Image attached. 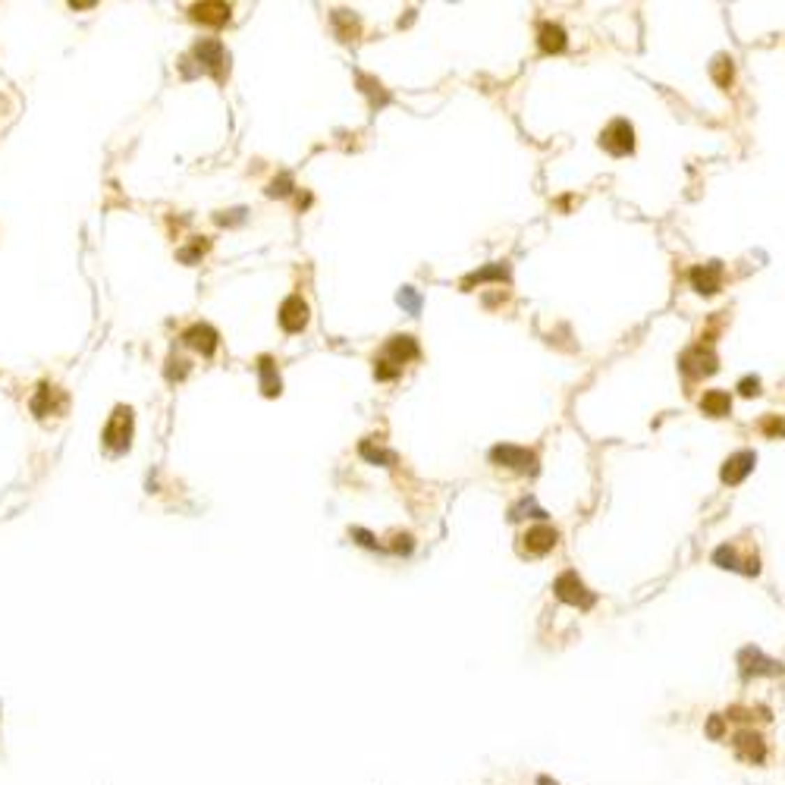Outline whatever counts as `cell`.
I'll return each instance as SVG.
<instances>
[{
	"label": "cell",
	"instance_id": "6da1fadb",
	"mask_svg": "<svg viewBox=\"0 0 785 785\" xmlns=\"http://www.w3.org/2000/svg\"><path fill=\"white\" fill-rule=\"evenodd\" d=\"M129 440H132V412L126 406H116V412L110 415L107 427H104V443H107V450L123 452Z\"/></svg>",
	"mask_w": 785,
	"mask_h": 785
},
{
	"label": "cell",
	"instance_id": "7a4b0ae2",
	"mask_svg": "<svg viewBox=\"0 0 785 785\" xmlns=\"http://www.w3.org/2000/svg\"><path fill=\"white\" fill-rule=\"evenodd\" d=\"M603 148H607L613 158H625V154H632L634 148V129L628 120H613L607 126V132H603Z\"/></svg>",
	"mask_w": 785,
	"mask_h": 785
},
{
	"label": "cell",
	"instance_id": "3957f363",
	"mask_svg": "<svg viewBox=\"0 0 785 785\" xmlns=\"http://www.w3.org/2000/svg\"><path fill=\"white\" fill-rule=\"evenodd\" d=\"M682 371L688 374V377H703V374H713L716 371L713 349H707L703 342H697L694 349H688V352L682 355Z\"/></svg>",
	"mask_w": 785,
	"mask_h": 785
},
{
	"label": "cell",
	"instance_id": "277c9868",
	"mask_svg": "<svg viewBox=\"0 0 785 785\" xmlns=\"http://www.w3.org/2000/svg\"><path fill=\"white\" fill-rule=\"evenodd\" d=\"M556 597L565 603H575V607H584V609L594 603V597L588 594V588L581 584V578L575 572H565V575L556 578Z\"/></svg>",
	"mask_w": 785,
	"mask_h": 785
},
{
	"label": "cell",
	"instance_id": "5b68a950",
	"mask_svg": "<svg viewBox=\"0 0 785 785\" xmlns=\"http://www.w3.org/2000/svg\"><path fill=\"white\" fill-rule=\"evenodd\" d=\"M490 459L496 465H506V468L515 471H534V452L521 450V446H494Z\"/></svg>",
	"mask_w": 785,
	"mask_h": 785
},
{
	"label": "cell",
	"instance_id": "8992f818",
	"mask_svg": "<svg viewBox=\"0 0 785 785\" xmlns=\"http://www.w3.org/2000/svg\"><path fill=\"white\" fill-rule=\"evenodd\" d=\"M556 528H550V525H534V528H528L525 531V550L528 553H534V556H544V553H550L553 547H556Z\"/></svg>",
	"mask_w": 785,
	"mask_h": 785
},
{
	"label": "cell",
	"instance_id": "52a82bcc",
	"mask_svg": "<svg viewBox=\"0 0 785 785\" xmlns=\"http://www.w3.org/2000/svg\"><path fill=\"white\" fill-rule=\"evenodd\" d=\"M280 323H283V330H289V333H298V330L308 323V305L302 302V296L286 298L283 308H280Z\"/></svg>",
	"mask_w": 785,
	"mask_h": 785
},
{
	"label": "cell",
	"instance_id": "ba28073f",
	"mask_svg": "<svg viewBox=\"0 0 785 785\" xmlns=\"http://www.w3.org/2000/svg\"><path fill=\"white\" fill-rule=\"evenodd\" d=\"M754 462H757V456H754L751 450H741V452H735V456H729L726 465H722V481H726V484L745 481V478L751 475Z\"/></svg>",
	"mask_w": 785,
	"mask_h": 785
},
{
	"label": "cell",
	"instance_id": "9c48e42d",
	"mask_svg": "<svg viewBox=\"0 0 785 785\" xmlns=\"http://www.w3.org/2000/svg\"><path fill=\"white\" fill-rule=\"evenodd\" d=\"M732 745H735V754H738L741 760H747V763H763L766 747H763V738H760L757 732H738Z\"/></svg>",
	"mask_w": 785,
	"mask_h": 785
},
{
	"label": "cell",
	"instance_id": "30bf717a",
	"mask_svg": "<svg viewBox=\"0 0 785 785\" xmlns=\"http://www.w3.org/2000/svg\"><path fill=\"white\" fill-rule=\"evenodd\" d=\"M691 286L703 296H713L716 289L722 286V267L719 264H697L691 270Z\"/></svg>",
	"mask_w": 785,
	"mask_h": 785
},
{
	"label": "cell",
	"instance_id": "8fae6325",
	"mask_svg": "<svg viewBox=\"0 0 785 785\" xmlns=\"http://www.w3.org/2000/svg\"><path fill=\"white\" fill-rule=\"evenodd\" d=\"M63 406H66L63 392L54 390V386H47V383L38 386V396L32 399V412L41 415V418H45V415H60V412H63Z\"/></svg>",
	"mask_w": 785,
	"mask_h": 785
},
{
	"label": "cell",
	"instance_id": "7c38bea8",
	"mask_svg": "<svg viewBox=\"0 0 785 785\" xmlns=\"http://www.w3.org/2000/svg\"><path fill=\"white\" fill-rule=\"evenodd\" d=\"M418 358V342L412 336H392L390 346H386V361L392 365H402V361Z\"/></svg>",
	"mask_w": 785,
	"mask_h": 785
},
{
	"label": "cell",
	"instance_id": "4fadbf2b",
	"mask_svg": "<svg viewBox=\"0 0 785 785\" xmlns=\"http://www.w3.org/2000/svg\"><path fill=\"white\" fill-rule=\"evenodd\" d=\"M183 340L189 342L192 349H198L201 355H211V352L217 349V333L208 327V323H195V327H189Z\"/></svg>",
	"mask_w": 785,
	"mask_h": 785
},
{
	"label": "cell",
	"instance_id": "5bb4252c",
	"mask_svg": "<svg viewBox=\"0 0 785 785\" xmlns=\"http://www.w3.org/2000/svg\"><path fill=\"white\" fill-rule=\"evenodd\" d=\"M195 57L204 63V70H211L214 76H220L223 73V63H227V57H223V47L220 41H201V45L195 47Z\"/></svg>",
	"mask_w": 785,
	"mask_h": 785
},
{
	"label": "cell",
	"instance_id": "9a60e30c",
	"mask_svg": "<svg viewBox=\"0 0 785 785\" xmlns=\"http://www.w3.org/2000/svg\"><path fill=\"white\" fill-rule=\"evenodd\" d=\"M741 672L745 676H760V672H776L779 663H772V660H766L760 650H754V647H747V650H741Z\"/></svg>",
	"mask_w": 785,
	"mask_h": 785
},
{
	"label": "cell",
	"instance_id": "2e32d148",
	"mask_svg": "<svg viewBox=\"0 0 785 785\" xmlns=\"http://www.w3.org/2000/svg\"><path fill=\"white\" fill-rule=\"evenodd\" d=\"M729 409H732V399H729V392H722V390H707V392L701 396V412H703V415L722 418V415H729Z\"/></svg>",
	"mask_w": 785,
	"mask_h": 785
},
{
	"label": "cell",
	"instance_id": "e0dca14e",
	"mask_svg": "<svg viewBox=\"0 0 785 785\" xmlns=\"http://www.w3.org/2000/svg\"><path fill=\"white\" fill-rule=\"evenodd\" d=\"M192 16L211 22V26H220L229 20V3H198V7H192Z\"/></svg>",
	"mask_w": 785,
	"mask_h": 785
},
{
	"label": "cell",
	"instance_id": "ac0fdd59",
	"mask_svg": "<svg viewBox=\"0 0 785 785\" xmlns=\"http://www.w3.org/2000/svg\"><path fill=\"white\" fill-rule=\"evenodd\" d=\"M540 47L547 54H559L565 47V32L559 26H553V22H544L540 26Z\"/></svg>",
	"mask_w": 785,
	"mask_h": 785
},
{
	"label": "cell",
	"instance_id": "d6986e66",
	"mask_svg": "<svg viewBox=\"0 0 785 785\" xmlns=\"http://www.w3.org/2000/svg\"><path fill=\"white\" fill-rule=\"evenodd\" d=\"M487 280H509V267L506 264H490V267H484V270H478V273H471L468 280H465V286H475V283H487Z\"/></svg>",
	"mask_w": 785,
	"mask_h": 785
},
{
	"label": "cell",
	"instance_id": "ffe728a7",
	"mask_svg": "<svg viewBox=\"0 0 785 785\" xmlns=\"http://www.w3.org/2000/svg\"><path fill=\"white\" fill-rule=\"evenodd\" d=\"M261 390H264V396H277L280 392V377L273 374L270 358H261Z\"/></svg>",
	"mask_w": 785,
	"mask_h": 785
},
{
	"label": "cell",
	"instance_id": "44dd1931",
	"mask_svg": "<svg viewBox=\"0 0 785 785\" xmlns=\"http://www.w3.org/2000/svg\"><path fill=\"white\" fill-rule=\"evenodd\" d=\"M710 76H713L716 85H722V89H726V85L732 82V60H729V57H716L713 66H710Z\"/></svg>",
	"mask_w": 785,
	"mask_h": 785
},
{
	"label": "cell",
	"instance_id": "7402d4cb",
	"mask_svg": "<svg viewBox=\"0 0 785 785\" xmlns=\"http://www.w3.org/2000/svg\"><path fill=\"white\" fill-rule=\"evenodd\" d=\"M333 22H336V29H340V38L349 41V38H355V35H358V20H352L349 13H336Z\"/></svg>",
	"mask_w": 785,
	"mask_h": 785
},
{
	"label": "cell",
	"instance_id": "603a6c76",
	"mask_svg": "<svg viewBox=\"0 0 785 785\" xmlns=\"http://www.w3.org/2000/svg\"><path fill=\"white\" fill-rule=\"evenodd\" d=\"M713 563L722 565V569H738V553H735V547H719V550L713 553Z\"/></svg>",
	"mask_w": 785,
	"mask_h": 785
},
{
	"label": "cell",
	"instance_id": "cb8c5ba5",
	"mask_svg": "<svg viewBox=\"0 0 785 785\" xmlns=\"http://www.w3.org/2000/svg\"><path fill=\"white\" fill-rule=\"evenodd\" d=\"M399 305L406 311H412V314H418V311H421V296L415 289H402L399 292Z\"/></svg>",
	"mask_w": 785,
	"mask_h": 785
},
{
	"label": "cell",
	"instance_id": "d4e9b609",
	"mask_svg": "<svg viewBox=\"0 0 785 785\" xmlns=\"http://www.w3.org/2000/svg\"><path fill=\"white\" fill-rule=\"evenodd\" d=\"M525 512H531L534 519H544V509L534 506V500H521L519 506L512 509V515H509V519H525Z\"/></svg>",
	"mask_w": 785,
	"mask_h": 785
},
{
	"label": "cell",
	"instance_id": "484cf974",
	"mask_svg": "<svg viewBox=\"0 0 785 785\" xmlns=\"http://www.w3.org/2000/svg\"><path fill=\"white\" fill-rule=\"evenodd\" d=\"M374 374H377L380 380H392L396 377V374H399V367L392 365V361H386V358H380L377 365H374Z\"/></svg>",
	"mask_w": 785,
	"mask_h": 785
},
{
	"label": "cell",
	"instance_id": "4316f807",
	"mask_svg": "<svg viewBox=\"0 0 785 785\" xmlns=\"http://www.w3.org/2000/svg\"><path fill=\"white\" fill-rule=\"evenodd\" d=\"M738 390H741V396H757V392H760V380L757 377H745L738 383Z\"/></svg>",
	"mask_w": 785,
	"mask_h": 785
},
{
	"label": "cell",
	"instance_id": "83f0119b",
	"mask_svg": "<svg viewBox=\"0 0 785 785\" xmlns=\"http://www.w3.org/2000/svg\"><path fill=\"white\" fill-rule=\"evenodd\" d=\"M361 456H365V459H371V462H390V456H386V452H380V450H374L371 443H365V446H361Z\"/></svg>",
	"mask_w": 785,
	"mask_h": 785
},
{
	"label": "cell",
	"instance_id": "f1b7e54d",
	"mask_svg": "<svg viewBox=\"0 0 785 785\" xmlns=\"http://www.w3.org/2000/svg\"><path fill=\"white\" fill-rule=\"evenodd\" d=\"M763 431L770 434V437H779V434H785V421H779V418H766V421H763Z\"/></svg>",
	"mask_w": 785,
	"mask_h": 785
},
{
	"label": "cell",
	"instance_id": "f546056e",
	"mask_svg": "<svg viewBox=\"0 0 785 785\" xmlns=\"http://www.w3.org/2000/svg\"><path fill=\"white\" fill-rule=\"evenodd\" d=\"M707 735H710V738H722V716H713V719H710Z\"/></svg>",
	"mask_w": 785,
	"mask_h": 785
},
{
	"label": "cell",
	"instance_id": "4dcf8cb0",
	"mask_svg": "<svg viewBox=\"0 0 785 785\" xmlns=\"http://www.w3.org/2000/svg\"><path fill=\"white\" fill-rule=\"evenodd\" d=\"M392 550H396V553H409V550H412V538L399 534V538H396V544H392Z\"/></svg>",
	"mask_w": 785,
	"mask_h": 785
},
{
	"label": "cell",
	"instance_id": "1f68e13d",
	"mask_svg": "<svg viewBox=\"0 0 785 785\" xmlns=\"http://www.w3.org/2000/svg\"><path fill=\"white\" fill-rule=\"evenodd\" d=\"M286 185H289V179H280V183H273V185H270V195H286V192H289Z\"/></svg>",
	"mask_w": 785,
	"mask_h": 785
},
{
	"label": "cell",
	"instance_id": "d6a6232c",
	"mask_svg": "<svg viewBox=\"0 0 785 785\" xmlns=\"http://www.w3.org/2000/svg\"><path fill=\"white\" fill-rule=\"evenodd\" d=\"M352 534H355V538H361V544H365V547H374V538H371V534H367V531H361V528H355Z\"/></svg>",
	"mask_w": 785,
	"mask_h": 785
},
{
	"label": "cell",
	"instance_id": "836d02e7",
	"mask_svg": "<svg viewBox=\"0 0 785 785\" xmlns=\"http://www.w3.org/2000/svg\"><path fill=\"white\" fill-rule=\"evenodd\" d=\"M745 572H747V575H757V572H760V563H757V556H751V559H747V563H745Z\"/></svg>",
	"mask_w": 785,
	"mask_h": 785
},
{
	"label": "cell",
	"instance_id": "e575fe53",
	"mask_svg": "<svg viewBox=\"0 0 785 785\" xmlns=\"http://www.w3.org/2000/svg\"><path fill=\"white\" fill-rule=\"evenodd\" d=\"M538 785H556V782H550L547 776H540V779H538Z\"/></svg>",
	"mask_w": 785,
	"mask_h": 785
}]
</instances>
